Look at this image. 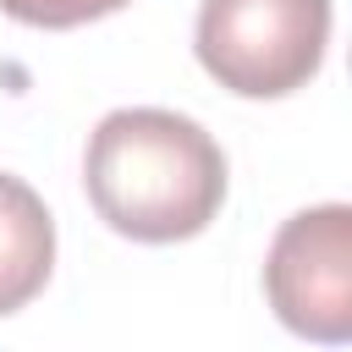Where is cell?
I'll return each instance as SVG.
<instances>
[{"label":"cell","instance_id":"obj_1","mask_svg":"<svg viewBox=\"0 0 352 352\" xmlns=\"http://www.w3.org/2000/svg\"><path fill=\"white\" fill-rule=\"evenodd\" d=\"M82 187L99 220L132 242H187L226 204L220 143L176 110H110L82 154Z\"/></svg>","mask_w":352,"mask_h":352},{"label":"cell","instance_id":"obj_2","mask_svg":"<svg viewBox=\"0 0 352 352\" xmlns=\"http://www.w3.org/2000/svg\"><path fill=\"white\" fill-rule=\"evenodd\" d=\"M330 0H204L192 50L242 99H286L324 66Z\"/></svg>","mask_w":352,"mask_h":352},{"label":"cell","instance_id":"obj_3","mask_svg":"<svg viewBox=\"0 0 352 352\" xmlns=\"http://www.w3.org/2000/svg\"><path fill=\"white\" fill-rule=\"evenodd\" d=\"M264 297L275 319L308 341H352V209H297L264 253Z\"/></svg>","mask_w":352,"mask_h":352},{"label":"cell","instance_id":"obj_4","mask_svg":"<svg viewBox=\"0 0 352 352\" xmlns=\"http://www.w3.org/2000/svg\"><path fill=\"white\" fill-rule=\"evenodd\" d=\"M50 270H55V220L22 176L0 170V314L28 308L44 292Z\"/></svg>","mask_w":352,"mask_h":352},{"label":"cell","instance_id":"obj_5","mask_svg":"<svg viewBox=\"0 0 352 352\" xmlns=\"http://www.w3.org/2000/svg\"><path fill=\"white\" fill-rule=\"evenodd\" d=\"M121 6L126 0H0V11L28 28H82V22H99Z\"/></svg>","mask_w":352,"mask_h":352}]
</instances>
